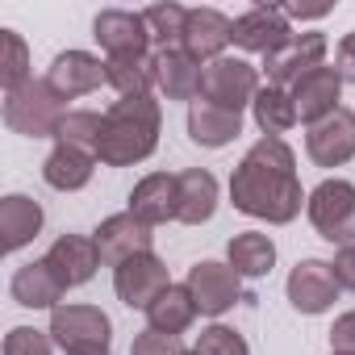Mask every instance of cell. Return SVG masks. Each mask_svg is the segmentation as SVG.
I'll list each match as a JSON object with an SVG mask.
<instances>
[{
	"label": "cell",
	"mask_w": 355,
	"mask_h": 355,
	"mask_svg": "<svg viewBox=\"0 0 355 355\" xmlns=\"http://www.w3.org/2000/svg\"><path fill=\"white\" fill-rule=\"evenodd\" d=\"M230 201L239 214L268 222V226H288L297 222L301 205L309 201L297 180V155L284 138H259L234 167L230 175Z\"/></svg>",
	"instance_id": "6da1fadb"
},
{
	"label": "cell",
	"mask_w": 355,
	"mask_h": 355,
	"mask_svg": "<svg viewBox=\"0 0 355 355\" xmlns=\"http://www.w3.org/2000/svg\"><path fill=\"white\" fill-rule=\"evenodd\" d=\"M159 130H163V109L155 96H121L105 109L96 159L105 167H134L155 155Z\"/></svg>",
	"instance_id": "7a4b0ae2"
},
{
	"label": "cell",
	"mask_w": 355,
	"mask_h": 355,
	"mask_svg": "<svg viewBox=\"0 0 355 355\" xmlns=\"http://www.w3.org/2000/svg\"><path fill=\"white\" fill-rule=\"evenodd\" d=\"M67 101L55 92L51 80L30 76L26 84L5 92V125L26 138H59V125L67 117Z\"/></svg>",
	"instance_id": "3957f363"
},
{
	"label": "cell",
	"mask_w": 355,
	"mask_h": 355,
	"mask_svg": "<svg viewBox=\"0 0 355 355\" xmlns=\"http://www.w3.org/2000/svg\"><path fill=\"white\" fill-rule=\"evenodd\" d=\"M309 226L318 230V239L334 243V247H351L355 243V184L351 180H322L309 201H305Z\"/></svg>",
	"instance_id": "277c9868"
},
{
	"label": "cell",
	"mask_w": 355,
	"mask_h": 355,
	"mask_svg": "<svg viewBox=\"0 0 355 355\" xmlns=\"http://www.w3.org/2000/svg\"><path fill=\"white\" fill-rule=\"evenodd\" d=\"M259 88H263V84H259V67H255V63L222 55V59L205 63V71H201V96H197V101H209V105H218V109L243 113L247 105H255Z\"/></svg>",
	"instance_id": "5b68a950"
},
{
	"label": "cell",
	"mask_w": 355,
	"mask_h": 355,
	"mask_svg": "<svg viewBox=\"0 0 355 355\" xmlns=\"http://www.w3.org/2000/svg\"><path fill=\"white\" fill-rule=\"evenodd\" d=\"M51 338L67 351H109L113 322L101 305H59L51 309Z\"/></svg>",
	"instance_id": "8992f818"
},
{
	"label": "cell",
	"mask_w": 355,
	"mask_h": 355,
	"mask_svg": "<svg viewBox=\"0 0 355 355\" xmlns=\"http://www.w3.org/2000/svg\"><path fill=\"white\" fill-rule=\"evenodd\" d=\"M167 288H171V276H167V263H163L155 251L134 255V259H125L121 268H113V293H117V301H121L125 309H142V313H146Z\"/></svg>",
	"instance_id": "52a82bcc"
},
{
	"label": "cell",
	"mask_w": 355,
	"mask_h": 355,
	"mask_svg": "<svg viewBox=\"0 0 355 355\" xmlns=\"http://www.w3.org/2000/svg\"><path fill=\"white\" fill-rule=\"evenodd\" d=\"M184 288L193 293L197 313H205V318H222L226 309H234V305L243 301V276H239L230 263H218V259L193 263Z\"/></svg>",
	"instance_id": "ba28073f"
},
{
	"label": "cell",
	"mask_w": 355,
	"mask_h": 355,
	"mask_svg": "<svg viewBox=\"0 0 355 355\" xmlns=\"http://www.w3.org/2000/svg\"><path fill=\"white\" fill-rule=\"evenodd\" d=\"M92 38L101 42L105 59H130V55H150V30L142 13L130 9H101L92 21Z\"/></svg>",
	"instance_id": "9c48e42d"
},
{
	"label": "cell",
	"mask_w": 355,
	"mask_h": 355,
	"mask_svg": "<svg viewBox=\"0 0 355 355\" xmlns=\"http://www.w3.org/2000/svg\"><path fill=\"white\" fill-rule=\"evenodd\" d=\"M318 67H326V34L309 30V34H297V38H293L288 46H280L276 55H268L259 71L268 76L272 88H293L297 80H305V76L318 71Z\"/></svg>",
	"instance_id": "30bf717a"
},
{
	"label": "cell",
	"mask_w": 355,
	"mask_h": 355,
	"mask_svg": "<svg viewBox=\"0 0 355 355\" xmlns=\"http://www.w3.org/2000/svg\"><path fill=\"white\" fill-rule=\"evenodd\" d=\"M92 243H96V251H101V263L121 268L125 259H134V255H146V251H150V243H155V226L138 222V218L125 209V214L105 218V222L92 230Z\"/></svg>",
	"instance_id": "8fae6325"
},
{
	"label": "cell",
	"mask_w": 355,
	"mask_h": 355,
	"mask_svg": "<svg viewBox=\"0 0 355 355\" xmlns=\"http://www.w3.org/2000/svg\"><path fill=\"white\" fill-rule=\"evenodd\" d=\"M284 293H288V305H293L297 313L318 318V313H326V309L338 301V293H343V288H338L334 268H330L326 259H301V263L288 272Z\"/></svg>",
	"instance_id": "7c38bea8"
},
{
	"label": "cell",
	"mask_w": 355,
	"mask_h": 355,
	"mask_svg": "<svg viewBox=\"0 0 355 355\" xmlns=\"http://www.w3.org/2000/svg\"><path fill=\"white\" fill-rule=\"evenodd\" d=\"M305 155L318 167H343L355 159V109H334L305 130Z\"/></svg>",
	"instance_id": "4fadbf2b"
},
{
	"label": "cell",
	"mask_w": 355,
	"mask_h": 355,
	"mask_svg": "<svg viewBox=\"0 0 355 355\" xmlns=\"http://www.w3.org/2000/svg\"><path fill=\"white\" fill-rule=\"evenodd\" d=\"M297 34L284 17V9H272V5H255L247 9L243 17H234V46H243L247 55H276L280 46H288Z\"/></svg>",
	"instance_id": "5bb4252c"
},
{
	"label": "cell",
	"mask_w": 355,
	"mask_h": 355,
	"mask_svg": "<svg viewBox=\"0 0 355 355\" xmlns=\"http://www.w3.org/2000/svg\"><path fill=\"white\" fill-rule=\"evenodd\" d=\"M288 96H293L297 121L309 130V125H318L322 117H330L334 109H343V105H338V101H343V76H338L334 67H318V71H309L305 80H297V84L288 88Z\"/></svg>",
	"instance_id": "9a60e30c"
},
{
	"label": "cell",
	"mask_w": 355,
	"mask_h": 355,
	"mask_svg": "<svg viewBox=\"0 0 355 355\" xmlns=\"http://www.w3.org/2000/svg\"><path fill=\"white\" fill-rule=\"evenodd\" d=\"M175 209H180V175L150 171L130 189V214L138 222H146V226L175 222Z\"/></svg>",
	"instance_id": "2e32d148"
},
{
	"label": "cell",
	"mask_w": 355,
	"mask_h": 355,
	"mask_svg": "<svg viewBox=\"0 0 355 355\" xmlns=\"http://www.w3.org/2000/svg\"><path fill=\"white\" fill-rule=\"evenodd\" d=\"M42 259H46V268L59 276L63 288L88 284V280L96 276V268H101V251H96V243L84 239V234H63V239H55Z\"/></svg>",
	"instance_id": "e0dca14e"
},
{
	"label": "cell",
	"mask_w": 355,
	"mask_h": 355,
	"mask_svg": "<svg viewBox=\"0 0 355 355\" xmlns=\"http://www.w3.org/2000/svg\"><path fill=\"white\" fill-rule=\"evenodd\" d=\"M234 42V21L222 9H189V26H184V46L197 63H214L226 55V46Z\"/></svg>",
	"instance_id": "ac0fdd59"
},
{
	"label": "cell",
	"mask_w": 355,
	"mask_h": 355,
	"mask_svg": "<svg viewBox=\"0 0 355 355\" xmlns=\"http://www.w3.org/2000/svg\"><path fill=\"white\" fill-rule=\"evenodd\" d=\"M46 80L55 84V92H59L63 101L88 96V92H96L101 84H109V80H105V63H101L92 51H63V55H55Z\"/></svg>",
	"instance_id": "d6986e66"
},
{
	"label": "cell",
	"mask_w": 355,
	"mask_h": 355,
	"mask_svg": "<svg viewBox=\"0 0 355 355\" xmlns=\"http://www.w3.org/2000/svg\"><path fill=\"white\" fill-rule=\"evenodd\" d=\"M201 71L205 63H197L189 51H155V88L167 101H197L201 96Z\"/></svg>",
	"instance_id": "ffe728a7"
},
{
	"label": "cell",
	"mask_w": 355,
	"mask_h": 355,
	"mask_svg": "<svg viewBox=\"0 0 355 355\" xmlns=\"http://www.w3.org/2000/svg\"><path fill=\"white\" fill-rule=\"evenodd\" d=\"M42 222H46V214H42L38 201H30L26 193H9L5 201H0V234H5L0 247H5L9 255L30 247L42 234Z\"/></svg>",
	"instance_id": "44dd1931"
},
{
	"label": "cell",
	"mask_w": 355,
	"mask_h": 355,
	"mask_svg": "<svg viewBox=\"0 0 355 355\" xmlns=\"http://www.w3.org/2000/svg\"><path fill=\"white\" fill-rule=\"evenodd\" d=\"M96 155L92 150H80V146H67V142H55V150L46 155L42 163V180L55 189V193H80L92 171H96Z\"/></svg>",
	"instance_id": "7402d4cb"
},
{
	"label": "cell",
	"mask_w": 355,
	"mask_h": 355,
	"mask_svg": "<svg viewBox=\"0 0 355 355\" xmlns=\"http://www.w3.org/2000/svg\"><path fill=\"white\" fill-rule=\"evenodd\" d=\"M9 293H13V301H17L21 309H59V301H63L67 288H63L59 276L46 268V259H34V263H21V268L13 272Z\"/></svg>",
	"instance_id": "603a6c76"
},
{
	"label": "cell",
	"mask_w": 355,
	"mask_h": 355,
	"mask_svg": "<svg viewBox=\"0 0 355 355\" xmlns=\"http://www.w3.org/2000/svg\"><path fill=\"white\" fill-rule=\"evenodd\" d=\"M243 134V113H230V109H218L209 101H193L189 105V138L197 146H230L234 138Z\"/></svg>",
	"instance_id": "cb8c5ba5"
},
{
	"label": "cell",
	"mask_w": 355,
	"mask_h": 355,
	"mask_svg": "<svg viewBox=\"0 0 355 355\" xmlns=\"http://www.w3.org/2000/svg\"><path fill=\"white\" fill-rule=\"evenodd\" d=\"M218 214V180L205 167H189L180 171V209H175V222L184 226H205Z\"/></svg>",
	"instance_id": "d4e9b609"
},
{
	"label": "cell",
	"mask_w": 355,
	"mask_h": 355,
	"mask_svg": "<svg viewBox=\"0 0 355 355\" xmlns=\"http://www.w3.org/2000/svg\"><path fill=\"white\" fill-rule=\"evenodd\" d=\"M226 263L243 276V280H259L276 268V243L259 230H243L226 243Z\"/></svg>",
	"instance_id": "484cf974"
},
{
	"label": "cell",
	"mask_w": 355,
	"mask_h": 355,
	"mask_svg": "<svg viewBox=\"0 0 355 355\" xmlns=\"http://www.w3.org/2000/svg\"><path fill=\"white\" fill-rule=\"evenodd\" d=\"M193 322H197V301H193V293H189L184 284H171V288L146 309V326H150V330H163V334H175V338H180Z\"/></svg>",
	"instance_id": "4316f807"
},
{
	"label": "cell",
	"mask_w": 355,
	"mask_h": 355,
	"mask_svg": "<svg viewBox=\"0 0 355 355\" xmlns=\"http://www.w3.org/2000/svg\"><path fill=\"white\" fill-rule=\"evenodd\" d=\"M105 80L117 88V96H150V88H155V55L105 59Z\"/></svg>",
	"instance_id": "83f0119b"
},
{
	"label": "cell",
	"mask_w": 355,
	"mask_h": 355,
	"mask_svg": "<svg viewBox=\"0 0 355 355\" xmlns=\"http://www.w3.org/2000/svg\"><path fill=\"white\" fill-rule=\"evenodd\" d=\"M251 113H255V125L263 130V138H280V134H288L297 125V109H293L288 88L263 84L259 96H255V105H251Z\"/></svg>",
	"instance_id": "f1b7e54d"
},
{
	"label": "cell",
	"mask_w": 355,
	"mask_h": 355,
	"mask_svg": "<svg viewBox=\"0 0 355 355\" xmlns=\"http://www.w3.org/2000/svg\"><path fill=\"white\" fill-rule=\"evenodd\" d=\"M142 17H146V30H150L159 51L184 46V26H189V9L184 5H171V0L167 5H150V9H142Z\"/></svg>",
	"instance_id": "f546056e"
},
{
	"label": "cell",
	"mask_w": 355,
	"mask_h": 355,
	"mask_svg": "<svg viewBox=\"0 0 355 355\" xmlns=\"http://www.w3.org/2000/svg\"><path fill=\"white\" fill-rule=\"evenodd\" d=\"M101 130H105V113H96V109H71V113L63 117L55 142H67V146H80V150H92V155H96Z\"/></svg>",
	"instance_id": "4dcf8cb0"
},
{
	"label": "cell",
	"mask_w": 355,
	"mask_h": 355,
	"mask_svg": "<svg viewBox=\"0 0 355 355\" xmlns=\"http://www.w3.org/2000/svg\"><path fill=\"white\" fill-rule=\"evenodd\" d=\"M193 351H197V355H251L247 338H243L234 326H222V322L205 326V330L197 334V347H193Z\"/></svg>",
	"instance_id": "1f68e13d"
},
{
	"label": "cell",
	"mask_w": 355,
	"mask_h": 355,
	"mask_svg": "<svg viewBox=\"0 0 355 355\" xmlns=\"http://www.w3.org/2000/svg\"><path fill=\"white\" fill-rule=\"evenodd\" d=\"M0 34H5V63H0L5 71H0V84L9 92V88L30 80V46H26V38L17 30H0Z\"/></svg>",
	"instance_id": "d6a6232c"
},
{
	"label": "cell",
	"mask_w": 355,
	"mask_h": 355,
	"mask_svg": "<svg viewBox=\"0 0 355 355\" xmlns=\"http://www.w3.org/2000/svg\"><path fill=\"white\" fill-rule=\"evenodd\" d=\"M5 355H55V338H51V330L13 326L5 334Z\"/></svg>",
	"instance_id": "836d02e7"
},
{
	"label": "cell",
	"mask_w": 355,
	"mask_h": 355,
	"mask_svg": "<svg viewBox=\"0 0 355 355\" xmlns=\"http://www.w3.org/2000/svg\"><path fill=\"white\" fill-rule=\"evenodd\" d=\"M130 355H184V343L175 338V334H163V330H142L130 347Z\"/></svg>",
	"instance_id": "e575fe53"
},
{
	"label": "cell",
	"mask_w": 355,
	"mask_h": 355,
	"mask_svg": "<svg viewBox=\"0 0 355 355\" xmlns=\"http://www.w3.org/2000/svg\"><path fill=\"white\" fill-rule=\"evenodd\" d=\"M330 351L334 355H355V309L338 313L330 326Z\"/></svg>",
	"instance_id": "d590c367"
},
{
	"label": "cell",
	"mask_w": 355,
	"mask_h": 355,
	"mask_svg": "<svg viewBox=\"0 0 355 355\" xmlns=\"http://www.w3.org/2000/svg\"><path fill=\"white\" fill-rule=\"evenodd\" d=\"M330 268H334L338 288L355 293V243H351V247H338V251H334V259H330Z\"/></svg>",
	"instance_id": "8d00e7d4"
},
{
	"label": "cell",
	"mask_w": 355,
	"mask_h": 355,
	"mask_svg": "<svg viewBox=\"0 0 355 355\" xmlns=\"http://www.w3.org/2000/svg\"><path fill=\"white\" fill-rule=\"evenodd\" d=\"M334 71L343 76V84H355V30L343 34L338 51H334Z\"/></svg>",
	"instance_id": "74e56055"
},
{
	"label": "cell",
	"mask_w": 355,
	"mask_h": 355,
	"mask_svg": "<svg viewBox=\"0 0 355 355\" xmlns=\"http://www.w3.org/2000/svg\"><path fill=\"white\" fill-rule=\"evenodd\" d=\"M67 355H109V351H67Z\"/></svg>",
	"instance_id": "f35d334b"
},
{
	"label": "cell",
	"mask_w": 355,
	"mask_h": 355,
	"mask_svg": "<svg viewBox=\"0 0 355 355\" xmlns=\"http://www.w3.org/2000/svg\"><path fill=\"white\" fill-rule=\"evenodd\" d=\"M184 355H197V351H184Z\"/></svg>",
	"instance_id": "ab89813d"
},
{
	"label": "cell",
	"mask_w": 355,
	"mask_h": 355,
	"mask_svg": "<svg viewBox=\"0 0 355 355\" xmlns=\"http://www.w3.org/2000/svg\"><path fill=\"white\" fill-rule=\"evenodd\" d=\"M330 355H334V351H330Z\"/></svg>",
	"instance_id": "60d3db41"
}]
</instances>
